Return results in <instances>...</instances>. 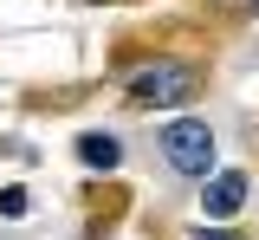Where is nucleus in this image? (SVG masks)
I'll return each instance as SVG.
<instances>
[{
	"mask_svg": "<svg viewBox=\"0 0 259 240\" xmlns=\"http://www.w3.org/2000/svg\"><path fill=\"white\" fill-rule=\"evenodd\" d=\"M162 156H168V169H182V175H207L214 169V130L201 117H175L162 130Z\"/></svg>",
	"mask_w": 259,
	"mask_h": 240,
	"instance_id": "f257e3e1",
	"label": "nucleus"
},
{
	"mask_svg": "<svg viewBox=\"0 0 259 240\" xmlns=\"http://www.w3.org/2000/svg\"><path fill=\"white\" fill-rule=\"evenodd\" d=\"M194 98V71L188 65H149V71H136L130 78V104H188Z\"/></svg>",
	"mask_w": 259,
	"mask_h": 240,
	"instance_id": "f03ea898",
	"label": "nucleus"
},
{
	"mask_svg": "<svg viewBox=\"0 0 259 240\" xmlns=\"http://www.w3.org/2000/svg\"><path fill=\"white\" fill-rule=\"evenodd\" d=\"M240 208H246V175H214V182H207V195H201V214H207V221H227V214H240Z\"/></svg>",
	"mask_w": 259,
	"mask_h": 240,
	"instance_id": "7ed1b4c3",
	"label": "nucleus"
},
{
	"mask_svg": "<svg viewBox=\"0 0 259 240\" xmlns=\"http://www.w3.org/2000/svg\"><path fill=\"white\" fill-rule=\"evenodd\" d=\"M78 156H84V163H91V169H117V156H123V149H117V137H78Z\"/></svg>",
	"mask_w": 259,
	"mask_h": 240,
	"instance_id": "20e7f679",
	"label": "nucleus"
},
{
	"mask_svg": "<svg viewBox=\"0 0 259 240\" xmlns=\"http://www.w3.org/2000/svg\"><path fill=\"white\" fill-rule=\"evenodd\" d=\"M0 214L20 221V214H26V188H0Z\"/></svg>",
	"mask_w": 259,
	"mask_h": 240,
	"instance_id": "39448f33",
	"label": "nucleus"
},
{
	"mask_svg": "<svg viewBox=\"0 0 259 240\" xmlns=\"http://www.w3.org/2000/svg\"><path fill=\"white\" fill-rule=\"evenodd\" d=\"M194 240H233V234H207V227H201V234H194Z\"/></svg>",
	"mask_w": 259,
	"mask_h": 240,
	"instance_id": "423d86ee",
	"label": "nucleus"
}]
</instances>
